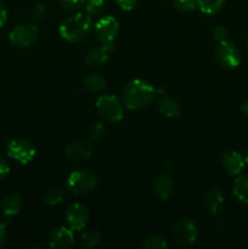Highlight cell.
Listing matches in <instances>:
<instances>
[{
	"label": "cell",
	"instance_id": "cell-1",
	"mask_svg": "<svg viewBox=\"0 0 248 249\" xmlns=\"http://www.w3.org/2000/svg\"><path fill=\"white\" fill-rule=\"evenodd\" d=\"M160 90L156 89L151 83L143 79H133L125 85L122 94L123 104L131 111H140L152 104L156 94Z\"/></svg>",
	"mask_w": 248,
	"mask_h": 249
},
{
	"label": "cell",
	"instance_id": "cell-2",
	"mask_svg": "<svg viewBox=\"0 0 248 249\" xmlns=\"http://www.w3.org/2000/svg\"><path fill=\"white\" fill-rule=\"evenodd\" d=\"M91 27V17L87 12H77L61 23L58 33L65 40L78 43L89 36Z\"/></svg>",
	"mask_w": 248,
	"mask_h": 249
},
{
	"label": "cell",
	"instance_id": "cell-3",
	"mask_svg": "<svg viewBox=\"0 0 248 249\" xmlns=\"http://www.w3.org/2000/svg\"><path fill=\"white\" fill-rule=\"evenodd\" d=\"M119 34V23L114 17L106 16L100 18L95 24V36L102 46L112 51L114 41Z\"/></svg>",
	"mask_w": 248,
	"mask_h": 249
},
{
	"label": "cell",
	"instance_id": "cell-4",
	"mask_svg": "<svg viewBox=\"0 0 248 249\" xmlns=\"http://www.w3.org/2000/svg\"><path fill=\"white\" fill-rule=\"evenodd\" d=\"M96 186V177L89 170H73L67 178V187L73 195L83 196L92 191Z\"/></svg>",
	"mask_w": 248,
	"mask_h": 249
},
{
	"label": "cell",
	"instance_id": "cell-5",
	"mask_svg": "<svg viewBox=\"0 0 248 249\" xmlns=\"http://www.w3.org/2000/svg\"><path fill=\"white\" fill-rule=\"evenodd\" d=\"M172 237L179 247H190L198 237V229L191 219L182 218L173 226Z\"/></svg>",
	"mask_w": 248,
	"mask_h": 249
},
{
	"label": "cell",
	"instance_id": "cell-6",
	"mask_svg": "<svg viewBox=\"0 0 248 249\" xmlns=\"http://www.w3.org/2000/svg\"><path fill=\"white\" fill-rule=\"evenodd\" d=\"M96 111L101 116V118L111 123L122 121L124 116L123 105L119 101L118 97L113 95L100 96L96 101Z\"/></svg>",
	"mask_w": 248,
	"mask_h": 249
},
{
	"label": "cell",
	"instance_id": "cell-7",
	"mask_svg": "<svg viewBox=\"0 0 248 249\" xmlns=\"http://www.w3.org/2000/svg\"><path fill=\"white\" fill-rule=\"evenodd\" d=\"M215 61L218 65H220L226 70H232L236 68L241 62V51L235 43L230 40H225L223 43H219L216 48Z\"/></svg>",
	"mask_w": 248,
	"mask_h": 249
},
{
	"label": "cell",
	"instance_id": "cell-8",
	"mask_svg": "<svg viewBox=\"0 0 248 249\" xmlns=\"http://www.w3.org/2000/svg\"><path fill=\"white\" fill-rule=\"evenodd\" d=\"M7 155L21 164H28L35 157L36 150L26 139H14L7 145Z\"/></svg>",
	"mask_w": 248,
	"mask_h": 249
},
{
	"label": "cell",
	"instance_id": "cell-9",
	"mask_svg": "<svg viewBox=\"0 0 248 249\" xmlns=\"http://www.w3.org/2000/svg\"><path fill=\"white\" fill-rule=\"evenodd\" d=\"M39 28L35 24H18L9 34L10 43L17 48H29L36 41Z\"/></svg>",
	"mask_w": 248,
	"mask_h": 249
},
{
	"label": "cell",
	"instance_id": "cell-10",
	"mask_svg": "<svg viewBox=\"0 0 248 249\" xmlns=\"http://www.w3.org/2000/svg\"><path fill=\"white\" fill-rule=\"evenodd\" d=\"M89 209L82 203H73L66 211V223L73 231H82L89 221Z\"/></svg>",
	"mask_w": 248,
	"mask_h": 249
},
{
	"label": "cell",
	"instance_id": "cell-11",
	"mask_svg": "<svg viewBox=\"0 0 248 249\" xmlns=\"http://www.w3.org/2000/svg\"><path fill=\"white\" fill-rule=\"evenodd\" d=\"M92 155V143L90 140H75L68 143L65 148V156L73 162L89 160Z\"/></svg>",
	"mask_w": 248,
	"mask_h": 249
},
{
	"label": "cell",
	"instance_id": "cell-12",
	"mask_svg": "<svg viewBox=\"0 0 248 249\" xmlns=\"http://www.w3.org/2000/svg\"><path fill=\"white\" fill-rule=\"evenodd\" d=\"M48 243L51 248H70L74 245L73 230L66 226L53 229L48 236Z\"/></svg>",
	"mask_w": 248,
	"mask_h": 249
},
{
	"label": "cell",
	"instance_id": "cell-13",
	"mask_svg": "<svg viewBox=\"0 0 248 249\" xmlns=\"http://www.w3.org/2000/svg\"><path fill=\"white\" fill-rule=\"evenodd\" d=\"M221 164L228 174L237 177L246 167L245 157L236 151H228L221 155Z\"/></svg>",
	"mask_w": 248,
	"mask_h": 249
},
{
	"label": "cell",
	"instance_id": "cell-14",
	"mask_svg": "<svg viewBox=\"0 0 248 249\" xmlns=\"http://www.w3.org/2000/svg\"><path fill=\"white\" fill-rule=\"evenodd\" d=\"M152 189L158 198L163 199V201L169 198L173 195V192H174V182H173L169 173L165 172L158 175V177L153 180Z\"/></svg>",
	"mask_w": 248,
	"mask_h": 249
},
{
	"label": "cell",
	"instance_id": "cell-15",
	"mask_svg": "<svg viewBox=\"0 0 248 249\" xmlns=\"http://www.w3.org/2000/svg\"><path fill=\"white\" fill-rule=\"evenodd\" d=\"M224 204V194L220 187H213L204 197V208L212 215H216Z\"/></svg>",
	"mask_w": 248,
	"mask_h": 249
},
{
	"label": "cell",
	"instance_id": "cell-16",
	"mask_svg": "<svg viewBox=\"0 0 248 249\" xmlns=\"http://www.w3.org/2000/svg\"><path fill=\"white\" fill-rule=\"evenodd\" d=\"M22 207H23L22 197L17 194L6 196L1 201V204H0L2 214L6 218H12V216L17 215L22 211Z\"/></svg>",
	"mask_w": 248,
	"mask_h": 249
},
{
	"label": "cell",
	"instance_id": "cell-17",
	"mask_svg": "<svg viewBox=\"0 0 248 249\" xmlns=\"http://www.w3.org/2000/svg\"><path fill=\"white\" fill-rule=\"evenodd\" d=\"M158 111L167 118H177L181 114V107L173 97L162 96L158 102Z\"/></svg>",
	"mask_w": 248,
	"mask_h": 249
},
{
	"label": "cell",
	"instance_id": "cell-18",
	"mask_svg": "<svg viewBox=\"0 0 248 249\" xmlns=\"http://www.w3.org/2000/svg\"><path fill=\"white\" fill-rule=\"evenodd\" d=\"M232 194L238 202L248 206V175H237L232 185Z\"/></svg>",
	"mask_w": 248,
	"mask_h": 249
},
{
	"label": "cell",
	"instance_id": "cell-19",
	"mask_svg": "<svg viewBox=\"0 0 248 249\" xmlns=\"http://www.w3.org/2000/svg\"><path fill=\"white\" fill-rule=\"evenodd\" d=\"M109 53L108 50L105 46H100V48H92L89 53H87V57H85V62L90 66H100L104 65L108 61Z\"/></svg>",
	"mask_w": 248,
	"mask_h": 249
},
{
	"label": "cell",
	"instance_id": "cell-20",
	"mask_svg": "<svg viewBox=\"0 0 248 249\" xmlns=\"http://www.w3.org/2000/svg\"><path fill=\"white\" fill-rule=\"evenodd\" d=\"M83 85L85 89L92 92H101L106 89L107 82L105 77L96 74V73H90V74L85 75L83 79Z\"/></svg>",
	"mask_w": 248,
	"mask_h": 249
},
{
	"label": "cell",
	"instance_id": "cell-21",
	"mask_svg": "<svg viewBox=\"0 0 248 249\" xmlns=\"http://www.w3.org/2000/svg\"><path fill=\"white\" fill-rule=\"evenodd\" d=\"M66 194L62 189L60 187H53V189L48 190L43 196V203L45 206H58L65 201Z\"/></svg>",
	"mask_w": 248,
	"mask_h": 249
},
{
	"label": "cell",
	"instance_id": "cell-22",
	"mask_svg": "<svg viewBox=\"0 0 248 249\" xmlns=\"http://www.w3.org/2000/svg\"><path fill=\"white\" fill-rule=\"evenodd\" d=\"M225 2L226 0H197V7L203 14L214 15L223 9Z\"/></svg>",
	"mask_w": 248,
	"mask_h": 249
},
{
	"label": "cell",
	"instance_id": "cell-23",
	"mask_svg": "<svg viewBox=\"0 0 248 249\" xmlns=\"http://www.w3.org/2000/svg\"><path fill=\"white\" fill-rule=\"evenodd\" d=\"M102 237H101V233L100 231L97 230H90L87 231L85 233H83L82 236V245L85 246L88 248H92V247H96V246L100 245L101 242Z\"/></svg>",
	"mask_w": 248,
	"mask_h": 249
},
{
	"label": "cell",
	"instance_id": "cell-24",
	"mask_svg": "<svg viewBox=\"0 0 248 249\" xmlns=\"http://www.w3.org/2000/svg\"><path fill=\"white\" fill-rule=\"evenodd\" d=\"M167 240L163 236L157 235H150L143 242V247L146 249H165L167 248Z\"/></svg>",
	"mask_w": 248,
	"mask_h": 249
},
{
	"label": "cell",
	"instance_id": "cell-25",
	"mask_svg": "<svg viewBox=\"0 0 248 249\" xmlns=\"http://www.w3.org/2000/svg\"><path fill=\"white\" fill-rule=\"evenodd\" d=\"M85 12L92 16H100L105 10V0H87L85 1Z\"/></svg>",
	"mask_w": 248,
	"mask_h": 249
},
{
	"label": "cell",
	"instance_id": "cell-26",
	"mask_svg": "<svg viewBox=\"0 0 248 249\" xmlns=\"http://www.w3.org/2000/svg\"><path fill=\"white\" fill-rule=\"evenodd\" d=\"M31 17L35 23H40V22L45 21V18L48 17V9L44 4L41 2H38L35 4V6L33 7L31 12Z\"/></svg>",
	"mask_w": 248,
	"mask_h": 249
},
{
	"label": "cell",
	"instance_id": "cell-27",
	"mask_svg": "<svg viewBox=\"0 0 248 249\" xmlns=\"http://www.w3.org/2000/svg\"><path fill=\"white\" fill-rule=\"evenodd\" d=\"M105 126L101 123H95L90 126L89 131H88V140H90L91 142L95 141H99L100 139L104 138L105 135Z\"/></svg>",
	"mask_w": 248,
	"mask_h": 249
},
{
	"label": "cell",
	"instance_id": "cell-28",
	"mask_svg": "<svg viewBox=\"0 0 248 249\" xmlns=\"http://www.w3.org/2000/svg\"><path fill=\"white\" fill-rule=\"evenodd\" d=\"M173 4L179 11L190 12L197 7V0H173Z\"/></svg>",
	"mask_w": 248,
	"mask_h": 249
},
{
	"label": "cell",
	"instance_id": "cell-29",
	"mask_svg": "<svg viewBox=\"0 0 248 249\" xmlns=\"http://www.w3.org/2000/svg\"><path fill=\"white\" fill-rule=\"evenodd\" d=\"M57 2L63 10L77 11L85 4V0H57Z\"/></svg>",
	"mask_w": 248,
	"mask_h": 249
},
{
	"label": "cell",
	"instance_id": "cell-30",
	"mask_svg": "<svg viewBox=\"0 0 248 249\" xmlns=\"http://www.w3.org/2000/svg\"><path fill=\"white\" fill-rule=\"evenodd\" d=\"M213 38L214 40L218 41V43H223V41L228 40L229 38V31L226 27L224 26H216L213 29Z\"/></svg>",
	"mask_w": 248,
	"mask_h": 249
},
{
	"label": "cell",
	"instance_id": "cell-31",
	"mask_svg": "<svg viewBox=\"0 0 248 249\" xmlns=\"http://www.w3.org/2000/svg\"><path fill=\"white\" fill-rule=\"evenodd\" d=\"M10 170H11L10 163L2 156H0V180L5 179L10 174Z\"/></svg>",
	"mask_w": 248,
	"mask_h": 249
},
{
	"label": "cell",
	"instance_id": "cell-32",
	"mask_svg": "<svg viewBox=\"0 0 248 249\" xmlns=\"http://www.w3.org/2000/svg\"><path fill=\"white\" fill-rule=\"evenodd\" d=\"M136 1L138 0H116L117 5L123 11H130V10H133L136 6Z\"/></svg>",
	"mask_w": 248,
	"mask_h": 249
},
{
	"label": "cell",
	"instance_id": "cell-33",
	"mask_svg": "<svg viewBox=\"0 0 248 249\" xmlns=\"http://www.w3.org/2000/svg\"><path fill=\"white\" fill-rule=\"evenodd\" d=\"M7 242V230L6 225L2 221H0V248L4 247Z\"/></svg>",
	"mask_w": 248,
	"mask_h": 249
},
{
	"label": "cell",
	"instance_id": "cell-34",
	"mask_svg": "<svg viewBox=\"0 0 248 249\" xmlns=\"http://www.w3.org/2000/svg\"><path fill=\"white\" fill-rule=\"evenodd\" d=\"M7 22V10L6 7H5L4 2L0 0V28H2V27L6 24Z\"/></svg>",
	"mask_w": 248,
	"mask_h": 249
},
{
	"label": "cell",
	"instance_id": "cell-35",
	"mask_svg": "<svg viewBox=\"0 0 248 249\" xmlns=\"http://www.w3.org/2000/svg\"><path fill=\"white\" fill-rule=\"evenodd\" d=\"M241 112H242L245 116L248 117V100H246V101L241 105Z\"/></svg>",
	"mask_w": 248,
	"mask_h": 249
},
{
	"label": "cell",
	"instance_id": "cell-36",
	"mask_svg": "<svg viewBox=\"0 0 248 249\" xmlns=\"http://www.w3.org/2000/svg\"><path fill=\"white\" fill-rule=\"evenodd\" d=\"M243 157H245V163H246V165H248V150H247V152L245 153V156H243Z\"/></svg>",
	"mask_w": 248,
	"mask_h": 249
},
{
	"label": "cell",
	"instance_id": "cell-37",
	"mask_svg": "<svg viewBox=\"0 0 248 249\" xmlns=\"http://www.w3.org/2000/svg\"><path fill=\"white\" fill-rule=\"evenodd\" d=\"M247 134H248V125H247Z\"/></svg>",
	"mask_w": 248,
	"mask_h": 249
},
{
	"label": "cell",
	"instance_id": "cell-38",
	"mask_svg": "<svg viewBox=\"0 0 248 249\" xmlns=\"http://www.w3.org/2000/svg\"><path fill=\"white\" fill-rule=\"evenodd\" d=\"M247 45H248V40H247Z\"/></svg>",
	"mask_w": 248,
	"mask_h": 249
}]
</instances>
